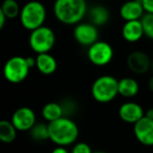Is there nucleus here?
<instances>
[{
    "instance_id": "nucleus-1",
    "label": "nucleus",
    "mask_w": 153,
    "mask_h": 153,
    "mask_svg": "<svg viewBox=\"0 0 153 153\" xmlns=\"http://www.w3.org/2000/svg\"><path fill=\"white\" fill-rule=\"evenodd\" d=\"M54 16L65 25H76L82 22L88 13L86 0H55Z\"/></svg>"
},
{
    "instance_id": "nucleus-2",
    "label": "nucleus",
    "mask_w": 153,
    "mask_h": 153,
    "mask_svg": "<svg viewBox=\"0 0 153 153\" xmlns=\"http://www.w3.org/2000/svg\"><path fill=\"white\" fill-rule=\"evenodd\" d=\"M49 140L58 146H68L77 141L79 128L69 118L61 117L48 123Z\"/></svg>"
},
{
    "instance_id": "nucleus-3",
    "label": "nucleus",
    "mask_w": 153,
    "mask_h": 153,
    "mask_svg": "<svg viewBox=\"0 0 153 153\" xmlns=\"http://www.w3.org/2000/svg\"><path fill=\"white\" fill-rule=\"evenodd\" d=\"M46 16L44 4L38 0H31L21 7L19 20L23 28L32 31L44 25Z\"/></svg>"
},
{
    "instance_id": "nucleus-4",
    "label": "nucleus",
    "mask_w": 153,
    "mask_h": 153,
    "mask_svg": "<svg viewBox=\"0 0 153 153\" xmlns=\"http://www.w3.org/2000/svg\"><path fill=\"white\" fill-rule=\"evenodd\" d=\"M91 94L98 102H110L118 95V80L111 75H102L92 83Z\"/></svg>"
},
{
    "instance_id": "nucleus-5",
    "label": "nucleus",
    "mask_w": 153,
    "mask_h": 153,
    "mask_svg": "<svg viewBox=\"0 0 153 153\" xmlns=\"http://www.w3.org/2000/svg\"><path fill=\"white\" fill-rule=\"evenodd\" d=\"M56 43V34L48 26H42L31 31L29 36V45L37 54L49 52Z\"/></svg>"
},
{
    "instance_id": "nucleus-6",
    "label": "nucleus",
    "mask_w": 153,
    "mask_h": 153,
    "mask_svg": "<svg viewBox=\"0 0 153 153\" xmlns=\"http://www.w3.org/2000/svg\"><path fill=\"white\" fill-rule=\"evenodd\" d=\"M29 70L31 68L26 62V57L16 55L6 61L3 67V75L8 82L20 83L25 80Z\"/></svg>"
},
{
    "instance_id": "nucleus-7",
    "label": "nucleus",
    "mask_w": 153,
    "mask_h": 153,
    "mask_svg": "<svg viewBox=\"0 0 153 153\" xmlns=\"http://www.w3.org/2000/svg\"><path fill=\"white\" fill-rule=\"evenodd\" d=\"M113 48L108 42L96 41V43L88 47L87 57L92 65L98 67H104L110 64L113 59Z\"/></svg>"
},
{
    "instance_id": "nucleus-8",
    "label": "nucleus",
    "mask_w": 153,
    "mask_h": 153,
    "mask_svg": "<svg viewBox=\"0 0 153 153\" xmlns=\"http://www.w3.org/2000/svg\"><path fill=\"white\" fill-rule=\"evenodd\" d=\"M74 38L81 46L89 47L99 41L98 26L91 22H80L75 25Z\"/></svg>"
},
{
    "instance_id": "nucleus-9",
    "label": "nucleus",
    "mask_w": 153,
    "mask_h": 153,
    "mask_svg": "<svg viewBox=\"0 0 153 153\" xmlns=\"http://www.w3.org/2000/svg\"><path fill=\"white\" fill-rule=\"evenodd\" d=\"M127 67L135 74H145L152 68V59L142 50L132 51L127 56Z\"/></svg>"
},
{
    "instance_id": "nucleus-10",
    "label": "nucleus",
    "mask_w": 153,
    "mask_h": 153,
    "mask_svg": "<svg viewBox=\"0 0 153 153\" xmlns=\"http://www.w3.org/2000/svg\"><path fill=\"white\" fill-rule=\"evenodd\" d=\"M11 121L15 125L17 130H31L34 125L36 124V114L29 107H20L13 114Z\"/></svg>"
},
{
    "instance_id": "nucleus-11",
    "label": "nucleus",
    "mask_w": 153,
    "mask_h": 153,
    "mask_svg": "<svg viewBox=\"0 0 153 153\" xmlns=\"http://www.w3.org/2000/svg\"><path fill=\"white\" fill-rule=\"evenodd\" d=\"M134 135L141 144L153 146V119L144 116L134 124Z\"/></svg>"
},
{
    "instance_id": "nucleus-12",
    "label": "nucleus",
    "mask_w": 153,
    "mask_h": 153,
    "mask_svg": "<svg viewBox=\"0 0 153 153\" xmlns=\"http://www.w3.org/2000/svg\"><path fill=\"white\" fill-rule=\"evenodd\" d=\"M145 14L142 0H128L120 7V16L124 21L141 20Z\"/></svg>"
},
{
    "instance_id": "nucleus-13",
    "label": "nucleus",
    "mask_w": 153,
    "mask_h": 153,
    "mask_svg": "<svg viewBox=\"0 0 153 153\" xmlns=\"http://www.w3.org/2000/svg\"><path fill=\"white\" fill-rule=\"evenodd\" d=\"M118 116L124 122L135 124L145 116L143 107L135 102H125L118 109Z\"/></svg>"
},
{
    "instance_id": "nucleus-14",
    "label": "nucleus",
    "mask_w": 153,
    "mask_h": 153,
    "mask_svg": "<svg viewBox=\"0 0 153 153\" xmlns=\"http://www.w3.org/2000/svg\"><path fill=\"white\" fill-rule=\"evenodd\" d=\"M122 36L128 43H136L145 36L141 20L125 21L122 27Z\"/></svg>"
},
{
    "instance_id": "nucleus-15",
    "label": "nucleus",
    "mask_w": 153,
    "mask_h": 153,
    "mask_svg": "<svg viewBox=\"0 0 153 153\" xmlns=\"http://www.w3.org/2000/svg\"><path fill=\"white\" fill-rule=\"evenodd\" d=\"M88 18H89V22L94 24L96 26L101 27L106 25L110 20V12L109 10L104 5L101 4H96V5L91 6L88 8Z\"/></svg>"
},
{
    "instance_id": "nucleus-16",
    "label": "nucleus",
    "mask_w": 153,
    "mask_h": 153,
    "mask_svg": "<svg viewBox=\"0 0 153 153\" xmlns=\"http://www.w3.org/2000/svg\"><path fill=\"white\" fill-rule=\"evenodd\" d=\"M36 68L41 74L51 75L58 68L57 59L49 52L40 53L36 56Z\"/></svg>"
},
{
    "instance_id": "nucleus-17",
    "label": "nucleus",
    "mask_w": 153,
    "mask_h": 153,
    "mask_svg": "<svg viewBox=\"0 0 153 153\" xmlns=\"http://www.w3.org/2000/svg\"><path fill=\"white\" fill-rule=\"evenodd\" d=\"M139 91V85L134 78L124 77L118 80V95L125 98H132Z\"/></svg>"
},
{
    "instance_id": "nucleus-18",
    "label": "nucleus",
    "mask_w": 153,
    "mask_h": 153,
    "mask_svg": "<svg viewBox=\"0 0 153 153\" xmlns=\"http://www.w3.org/2000/svg\"><path fill=\"white\" fill-rule=\"evenodd\" d=\"M64 111L62 105L57 102H48L42 108V117L47 122L55 121L59 118L63 117Z\"/></svg>"
},
{
    "instance_id": "nucleus-19",
    "label": "nucleus",
    "mask_w": 153,
    "mask_h": 153,
    "mask_svg": "<svg viewBox=\"0 0 153 153\" xmlns=\"http://www.w3.org/2000/svg\"><path fill=\"white\" fill-rule=\"evenodd\" d=\"M17 128L12 121L2 120L0 122V140L3 143H12L17 137Z\"/></svg>"
},
{
    "instance_id": "nucleus-20",
    "label": "nucleus",
    "mask_w": 153,
    "mask_h": 153,
    "mask_svg": "<svg viewBox=\"0 0 153 153\" xmlns=\"http://www.w3.org/2000/svg\"><path fill=\"white\" fill-rule=\"evenodd\" d=\"M0 10L4 13V15L8 17V20L19 17L21 12V7L17 2V0H4L2 2Z\"/></svg>"
},
{
    "instance_id": "nucleus-21",
    "label": "nucleus",
    "mask_w": 153,
    "mask_h": 153,
    "mask_svg": "<svg viewBox=\"0 0 153 153\" xmlns=\"http://www.w3.org/2000/svg\"><path fill=\"white\" fill-rule=\"evenodd\" d=\"M31 137L35 141H45L49 139V131H48V124H35L33 128L29 130Z\"/></svg>"
},
{
    "instance_id": "nucleus-22",
    "label": "nucleus",
    "mask_w": 153,
    "mask_h": 153,
    "mask_svg": "<svg viewBox=\"0 0 153 153\" xmlns=\"http://www.w3.org/2000/svg\"><path fill=\"white\" fill-rule=\"evenodd\" d=\"M141 21L143 24L145 36L150 40H153V14L146 13L141 19Z\"/></svg>"
},
{
    "instance_id": "nucleus-23",
    "label": "nucleus",
    "mask_w": 153,
    "mask_h": 153,
    "mask_svg": "<svg viewBox=\"0 0 153 153\" xmlns=\"http://www.w3.org/2000/svg\"><path fill=\"white\" fill-rule=\"evenodd\" d=\"M72 153H93L90 146L86 143H78L72 147Z\"/></svg>"
},
{
    "instance_id": "nucleus-24",
    "label": "nucleus",
    "mask_w": 153,
    "mask_h": 153,
    "mask_svg": "<svg viewBox=\"0 0 153 153\" xmlns=\"http://www.w3.org/2000/svg\"><path fill=\"white\" fill-rule=\"evenodd\" d=\"M142 3L146 13L153 14V0H142Z\"/></svg>"
},
{
    "instance_id": "nucleus-25",
    "label": "nucleus",
    "mask_w": 153,
    "mask_h": 153,
    "mask_svg": "<svg viewBox=\"0 0 153 153\" xmlns=\"http://www.w3.org/2000/svg\"><path fill=\"white\" fill-rule=\"evenodd\" d=\"M6 20H8V17L4 15V13L2 12L1 10H0V28H3L4 27V25H5V22H6Z\"/></svg>"
},
{
    "instance_id": "nucleus-26",
    "label": "nucleus",
    "mask_w": 153,
    "mask_h": 153,
    "mask_svg": "<svg viewBox=\"0 0 153 153\" xmlns=\"http://www.w3.org/2000/svg\"><path fill=\"white\" fill-rule=\"evenodd\" d=\"M51 153H69V152H68V150L64 146H58L57 148H55L51 151Z\"/></svg>"
},
{
    "instance_id": "nucleus-27",
    "label": "nucleus",
    "mask_w": 153,
    "mask_h": 153,
    "mask_svg": "<svg viewBox=\"0 0 153 153\" xmlns=\"http://www.w3.org/2000/svg\"><path fill=\"white\" fill-rule=\"evenodd\" d=\"M26 62L27 64H29V68H34V67H36V57H33V56H27L26 57Z\"/></svg>"
},
{
    "instance_id": "nucleus-28",
    "label": "nucleus",
    "mask_w": 153,
    "mask_h": 153,
    "mask_svg": "<svg viewBox=\"0 0 153 153\" xmlns=\"http://www.w3.org/2000/svg\"><path fill=\"white\" fill-rule=\"evenodd\" d=\"M148 88L149 90L153 93V75L149 78V81H148Z\"/></svg>"
},
{
    "instance_id": "nucleus-29",
    "label": "nucleus",
    "mask_w": 153,
    "mask_h": 153,
    "mask_svg": "<svg viewBox=\"0 0 153 153\" xmlns=\"http://www.w3.org/2000/svg\"><path fill=\"white\" fill-rule=\"evenodd\" d=\"M145 116H147L148 118H151V119H153V108L148 109L147 113L145 114Z\"/></svg>"
},
{
    "instance_id": "nucleus-30",
    "label": "nucleus",
    "mask_w": 153,
    "mask_h": 153,
    "mask_svg": "<svg viewBox=\"0 0 153 153\" xmlns=\"http://www.w3.org/2000/svg\"><path fill=\"white\" fill-rule=\"evenodd\" d=\"M93 153H107V152H103V151H98V152H93Z\"/></svg>"
},
{
    "instance_id": "nucleus-31",
    "label": "nucleus",
    "mask_w": 153,
    "mask_h": 153,
    "mask_svg": "<svg viewBox=\"0 0 153 153\" xmlns=\"http://www.w3.org/2000/svg\"><path fill=\"white\" fill-rule=\"evenodd\" d=\"M151 70H152V72H153V59H152V68H151Z\"/></svg>"
}]
</instances>
